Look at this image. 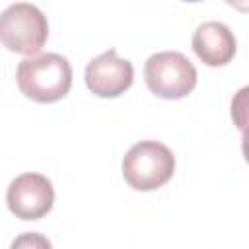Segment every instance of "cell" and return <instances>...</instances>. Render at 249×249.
I'll return each instance as SVG.
<instances>
[{
    "instance_id": "obj_1",
    "label": "cell",
    "mask_w": 249,
    "mask_h": 249,
    "mask_svg": "<svg viewBox=\"0 0 249 249\" xmlns=\"http://www.w3.org/2000/svg\"><path fill=\"white\" fill-rule=\"evenodd\" d=\"M16 82L25 97L37 103H54L70 91L72 66L66 56L56 53L27 56L18 64Z\"/></svg>"
},
{
    "instance_id": "obj_2",
    "label": "cell",
    "mask_w": 249,
    "mask_h": 249,
    "mask_svg": "<svg viewBox=\"0 0 249 249\" xmlns=\"http://www.w3.org/2000/svg\"><path fill=\"white\" fill-rule=\"evenodd\" d=\"M121 169L134 191H156L173 177L175 156L158 140H140L124 154Z\"/></svg>"
},
{
    "instance_id": "obj_3",
    "label": "cell",
    "mask_w": 249,
    "mask_h": 249,
    "mask_svg": "<svg viewBox=\"0 0 249 249\" xmlns=\"http://www.w3.org/2000/svg\"><path fill=\"white\" fill-rule=\"evenodd\" d=\"M49 37L47 16L27 2L10 4L0 14V43L18 54L35 56Z\"/></svg>"
},
{
    "instance_id": "obj_4",
    "label": "cell",
    "mask_w": 249,
    "mask_h": 249,
    "mask_svg": "<svg viewBox=\"0 0 249 249\" xmlns=\"http://www.w3.org/2000/svg\"><path fill=\"white\" fill-rule=\"evenodd\" d=\"M148 89L161 99H183L196 86V68L179 51H161L144 64Z\"/></svg>"
},
{
    "instance_id": "obj_5",
    "label": "cell",
    "mask_w": 249,
    "mask_h": 249,
    "mask_svg": "<svg viewBox=\"0 0 249 249\" xmlns=\"http://www.w3.org/2000/svg\"><path fill=\"white\" fill-rule=\"evenodd\" d=\"M6 204L19 220H39L47 216L54 204L53 183L41 173H21L8 185Z\"/></svg>"
},
{
    "instance_id": "obj_6",
    "label": "cell",
    "mask_w": 249,
    "mask_h": 249,
    "mask_svg": "<svg viewBox=\"0 0 249 249\" xmlns=\"http://www.w3.org/2000/svg\"><path fill=\"white\" fill-rule=\"evenodd\" d=\"M84 80L88 89L97 97H119L124 93L134 80L132 62L119 58L115 49L101 53L91 58L86 66Z\"/></svg>"
},
{
    "instance_id": "obj_7",
    "label": "cell",
    "mask_w": 249,
    "mask_h": 249,
    "mask_svg": "<svg viewBox=\"0 0 249 249\" xmlns=\"http://www.w3.org/2000/svg\"><path fill=\"white\" fill-rule=\"evenodd\" d=\"M195 54L206 66H224L228 64L237 51V41L231 29L220 21L200 23L191 39Z\"/></svg>"
},
{
    "instance_id": "obj_8",
    "label": "cell",
    "mask_w": 249,
    "mask_h": 249,
    "mask_svg": "<svg viewBox=\"0 0 249 249\" xmlns=\"http://www.w3.org/2000/svg\"><path fill=\"white\" fill-rule=\"evenodd\" d=\"M10 249H53V243L43 233L25 231V233H19L10 243Z\"/></svg>"
}]
</instances>
